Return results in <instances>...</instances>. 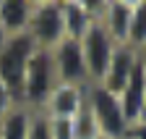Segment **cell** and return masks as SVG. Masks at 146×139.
Instances as JSON below:
<instances>
[{
	"mask_svg": "<svg viewBox=\"0 0 146 139\" xmlns=\"http://www.w3.org/2000/svg\"><path fill=\"white\" fill-rule=\"evenodd\" d=\"M58 84V76H55V68H52V58H50V50H39L29 58L26 63V71H24V81H21V89H18V105H24L34 113L44 110L47 105V97Z\"/></svg>",
	"mask_w": 146,
	"mask_h": 139,
	"instance_id": "obj_1",
	"label": "cell"
},
{
	"mask_svg": "<svg viewBox=\"0 0 146 139\" xmlns=\"http://www.w3.org/2000/svg\"><path fill=\"white\" fill-rule=\"evenodd\" d=\"M86 105L94 115L97 126H99V134L102 139H125L128 131H131V124L123 113V105L117 95L102 89L99 84H89L86 89Z\"/></svg>",
	"mask_w": 146,
	"mask_h": 139,
	"instance_id": "obj_2",
	"label": "cell"
},
{
	"mask_svg": "<svg viewBox=\"0 0 146 139\" xmlns=\"http://www.w3.org/2000/svg\"><path fill=\"white\" fill-rule=\"evenodd\" d=\"M34 53H36V45L26 32L0 40V81H5L16 97H18V89H21V81H24L26 63Z\"/></svg>",
	"mask_w": 146,
	"mask_h": 139,
	"instance_id": "obj_3",
	"label": "cell"
},
{
	"mask_svg": "<svg viewBox=\"0 0 146 139\" xmlns=\"http://www.w3.org/2000/svg\"><path fill=\"white\" fill-rule=\"evenodd\" d=\"M26 34L34 40V45L39 50H52L58 42H63L65 34H63L60 0H34Z\"/></svg>",
	"mask_w": 146,
	"mask_h": 139,
	"instance_id": "obj_4",
	"label": "cell"
},
{
	"mask_svg": "<svg viewBox=\"0 0 146 139\" xmlns=\"http://www.w3.org/2000/svg\"><path fill=\"white\" fill-rule=\"evenodd\" d=\"M78 45H81V53H84L89 84H99L102 76H104V71H107V63H110V58H112V53H115L117 45L112 42V37L104 32V26L99 21H94V24L86 29V34L78 40Z\"/></svg>",
	"mask_w": 146,
	"mask_h": 139,
	"instance_id": "obj_5",
	"label": "cell"
},
{
	"mask_svg": "<svg viewBox=\"0 0 146 139\" xmlns=\"http://www.w3.org/2000/svg\"><path fill=\"white\" fill-rule=\"evenodd\" d=\"M52 68L58 84H76V87H89V74H86V63L81 45L76 40H63L50 50Z\"/></svg>",
	"mask_w": 146,
	"mask_h": 139,
	"instance_id": "obj_6",
	"label": "cell"
},
{
	"mask_svg": "<svg viewBox=\"0 0 146 139\" xmlns=\"http://www.w3.org/2000/svg\"><path fill=\"white\" fill-rule=\"evenodd\" d=\"M86 89L89 87H76V84H55V89L47 97L44 115L50 118H68L73 121L86 105Z\"/></svg>",
	"mask_w": 146,
	"mask_h": 139,
	"instance_id": "obj_7",
	"label": "cell"
},
{
	"mask_svg": "<svg viewBox=\"0 0 146 139\" xmlns=\"http://www.w3.org/2000/svg\"><path fill=\"white\" fill-rule=\"evenodd\" d=\"M136 66H138V53L133 47H128V45H117L112 58H110V63H107V71L102 76L99 87L107 89V92H112V95H120Z\"/></svg>",
	"mask_w": 146,
	"mask_h": 139,
	"instance_id": "obj_8",
	"label": "cell"
},
{
	"mask_svg": "<svg viewBox=\"0 0 146 139\" xmlns=\"http://www.w3.org/2000/svg\"><path fill=\"white\" fill-rule=\"evenodd\" d=\"M131 16H133V0H107L99 24L104 26V32L110 37H112L115 45H128Z\"/></svg>",
	"mask_w": 146,
	"mask_h": 139,
	"instance_id": "obj_9",
	"label": "cell"
},
{
	"mask_svg": "<svg viewBox=\"0 0 146 139\" xmlns=\"http://www.w3.org/2000/svg\"><path fill=\"white\" fill-rule=\"evenodd\" d=\"M34 0H0V37L24 34L29 29Z\"/></svg>",
	"mask_w": 146,
	"mask_h": 139,
	"instance_id": "obj_10",
	"label": "cell"
},
{
	"mask_svg": "<svg viewBox=\"0 0 146 139\" xmlns=\"http://www.w3.org/2000/svg\"><path fill=\"white\" fill-rule=\"evenodd\" d=\"M117 100L123 105V113L128 118V124L133 126L138 121V113L143 108V102H146V76H143V71L138 66L133 68V74H131V79H128V84L123 87V92L117 95Z\"/></svg>",
	"mask_w": 146,
	"mask_h": 139,
	"instance_id": "obj_11",
	"label": "cell"
},
{
	"mask_svg": "<svg viewBox=\"0 0 146 139\" xmlns=\"http://www.w3.org/2000/svg\"><path fill=\"white\" fill-rule=\"evenodd\" d=\"M60 11H63V34H65V40L78 42L86 34V29L94 24V19L84 8V0H60Z\"/></svg>",
	"mask_w": 146,
	"mask_h": 139,
	"instance_id": "obj_12",
	"label": "cell"
},
{
	"mask_svg": "<svg viewBox=\"0 0 146 139\" xmlns=\"http://www.w3.org/2000/svg\"><path fill=\"white\" fill-rule=\"evenodd\" d=\"M31 118H34V110L16 105L0 118V139H29Z\"/></svg>",
	"mask_w": 146,
	"mask_h": 139,
	"instance_id": "obj_13",
	"label": "cell"
},
{
	"mask_svg": "<svg viewBox=\"0 0 146 139\" xmlns=\"http://www.w3.org/2000/svg\"><path fill=\"white\" fill-rule=\"evenodd\" d=\"M128 47L136 53L146 50V0H133V16L128 29Z\"/></svg>",
	"mask_w": 146,
	"mask_h": 139,
	"instance_id": "obj_14",
	"label": "cell"
},
{
	"mask_svg": "<svg viewBox=\"0 0 146 139\" xmlns=\"http://www.w3.org/2000/svg\"><path fill=\"white\" fill-rule=\"evenodd\" d=\"M70 124H73V139H102L99 126H97L94 115H91L89 105H84V110L73 118Z\"/></svg>",
	"mask_w": 146,
	"mask_h": 139,
	"instance_id": "obj_15",
	"label": "cell"
},
{
	"mask_svg": "<svg viewBox=\"0 0 146 139\" xmlns=\"http://www.w3.org/2000/svg\"><path fill=\"white\" fill-rule=\"evenodd\" d=\"M29 139H52L50 136V118L39 110L31 118V129H29Z\"/></svg>",
	"mask_w": 146,
	"mask_h": 139,
	"instance_id": "obj_16",
	"label": "cell"
},
{
	"mask_svg": "<svg viewBox=\"0 0 146 139\" xmlns=\"http://www.w3.org/2000/svg\"><path fill=\"white\" fill-rule=\"evenodd\" d=\"M50 136L52 139H73V124L68 118H50Z\"/></svg>",
	"mask_w": 146,
	"mask_h": 139,
	"instance_id": "obj_17",
	"label": "cell"
},
{
	"mask_svg": "<svg viewBox=\"0 0 146 139\" xmlns=\"http://www.w3.org/2000/svg\"><path fill=\"white\" fill-rule=\"evenodd\" d=\"M16 105H18V97L8 89V84H5V81H0V118H3L8 110H13Z\"/></svg>",
	"mask_w": 146,
	"mask_h": 139,
	"instance_id": "obj_18",
	"label": "cell"
},
{
	"mask_svg": "<svg viewBox=\"0 0 146 139\" xmlns=\"http://www.w3.org/2000/svg\"><path fill=\"white\" fill-rule=\"evenodd\" d=\"M128 136H131V139H146V126L133 124V126H131V131H128Z\"/></svg>",
	"mask_w": 146,
	"mask_h": 139,
	"instance_id": "obj_19",
	"label": "cell"
},
{
	"mask_svg": "<svg viewBox=\"0 0 146 139\" xmlns=\"http://www.w3.org/2000/svg\"><path fill=\"white\" fill-rule=\"evenodd\" d=\"M138 68H141L143 76H146V50H141V53H138Z\"/></svg>",
	"mask_w": 146,
	"mask_h": 139,
	"instance_id": "obj_20",
	"label": "cell"
},
{
	"mask_svg": "<svg viewBox=\"0 0 146 139\" xmlns=\"http://www.w3.org/2000/svg\"><path fill=\"white\" fill-rule=\"evenodd\" d=\"M136 124L146 126V102H143V108H141V113H138V121H136Z\"/></svg>",
	"mask_w": 146,
	"mask_h": 139,
	"instance_id": "obj_21",
	"label": "cell"
}]
</instances>
